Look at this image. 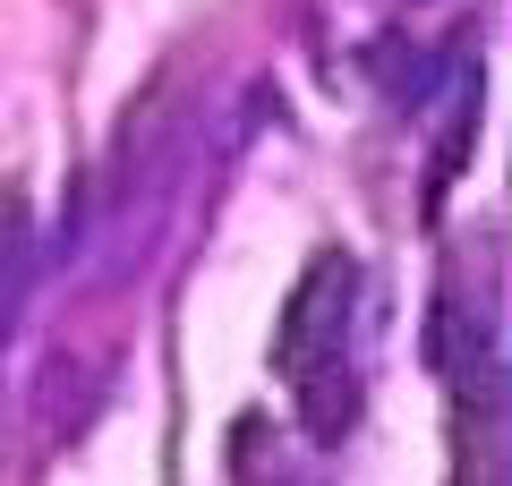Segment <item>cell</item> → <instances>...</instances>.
<instances>
[{"mask_svg": "<svg viewBox=\"0 0 512 486\" xmlns=\"http://www.w3.org/2000/svg\"><path fill=\"white\" fill-rule=\"evenodd\" d=\"M18 214H26V197H18V188H0V256H9V231H18Z\"/></svg>", "mask_w": 512, "mask_h": 486, "instance_id": "6da1fadb", "label": "cell"}]
</instances>
